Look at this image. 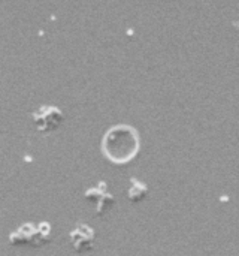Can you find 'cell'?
Returning <instances> with one entry per match:
<instances>
[{
  "instance_id": "cell-4",
  "label": "cell",
  "mask_w": 239,
  "mask_h": 256,
  "mask_svg": "<svg viewBox=\"0 0 239 256\" xmlns=\"http://www.w3.org/2000/svg\"><path fill=\"white\" fill-rule=\"evenodd\" d=\"M93 242L94 231L85 224H78L70 231V243L76 252H88L93 248Z\"/></svg>"
},
{
  "instance_id": "cell-6",
  "label": "cell",
  "mask_w": 239,
  "mask_h": 256,
  "mask_svg": "<svg viewBox=\"0 0 239 256\" xmlns=\"http://www.w3.org/2000/svg\"><path fill=\"white\" fill-rule=\"evenodd\" d=\"M147 194V186L144 183H141L136 178L130 180V189H129V198L132 201H139L145 196Z\"/></svg>"
},
{
  "instance_id": "cell-5",
  "label": "cell",
  "mask_w": 239,
  "mask_h": 256,
  "mask_svg": "<svg viewBox=\"0 0 239 256\" xmlns=\"http://www.w3.org/2000/svg\"><path fill=\"white\" fill-rule=\"evenodd\" d=\"M85 196L93 200L97 206V213L99 214H103L106 208L112 207L114 204V196L108 192L106 189V183L105 182H100L96 188L90 189L85 192Z\"/></svg>"
},
{
  "instance_id": "cell-2",
  "label": "cell",
  "mask_w": 239,
  "mask_h": 256,
  "mask_svg": "<svg viewBox=\"0 0 239 256\" xmlns=\"http://www.w3.org/2000/svg\"><path fill=\"white\" fill-rule=\"evenodd\" d=\"M49 225L46 222L33 225V224H24L16 231L10 234V243L13 244H22L28 243L33 246H40L45 242H48L49 237Z\"/></svg>"
},
{
  "instance_id": "cell-1",
  "label": "cell",
  "mask_w": 239,
  "mask_h": 256,
  "mask_svg": "<svg viewBox=\"0 0 239 256\" xmlns=\"http://www.w3.org/2000/svg\"><path fill=\"white\" fill-rule=\"evenodd\" d=\"M138 150L136 130L126 124H118L109 129L103 138V152L115 162H126L133 158Z\"/></svg>"
},
{
  "instance_id": "cell-3",
  "label": "cell",
  "mask_w": 239,
  "mask_h": 256,
  "mask_svg": "<svg viewBox=\"0 0 239 256\" xmlns=\"http://www.w3.org/2000/svg\"><path fill=\"white\" fill-rule=\"evenodd\" d=\"M31 116L39 132H51L63 122V112L54 105H40L31 112Z\"/></svg>"
}]
</instances>
